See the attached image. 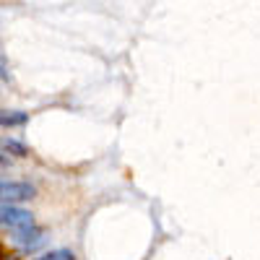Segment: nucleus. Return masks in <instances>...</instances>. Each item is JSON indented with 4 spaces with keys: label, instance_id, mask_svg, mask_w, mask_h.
<instances>
[{
    "label": "nucleus",
    "instance_id": "f257e3e1",
    "mask_svg": "<svg viewBox=\"0 0 260 260\" xmlns=\"http://www.w3.org/2000/svg\"><path fill=\"white\" fill-rule=\"evenodd\" d=\"M8 245L16 250V255L34 257L39 252H45V247H47V229L39 224H31L24 229L8 232Z\"/></svg>",
    "mask_w": 260,
    "mask_h": 260
},
{
    "label": "nucleus",
    "instance_id": "f03ea898",
    "mask_svg": "<svg viewBox=\"0 0 260 260\" xmlns=\"http://www.w3.org/2000/svg\"><path fill=\"white\" fill-rule=\"evenodd\" d=\"M37 185L26 180H0V203L8 206H24L37 198Z\"/></svg>",
    "mask_w": 260,
    "mask_h": 260
},
{
    "label": "nucleus",
    "instance_id": "7ed1b4c3",
    "mask_svg": "<svg viewBox=\"0 0 260 260\" xmlns=\"http://www.w3.org/2000/svg\"><path fill=\"white\" fill-rule=\"evenodd\" d=\"M31 224H37V221H34V213L29 208L0 203V229L6 234L16 232V229H24V226H31Z\"/></svg>",
    "mask_w": 260,
    "mask_h": 260
},
{
    "label": "nucleus",
    "instance_id": "20e7f679",
    "mask_svg": "<svg viewBox=\"0 0 260 260\" xmlns=\"http://www.w3.org/2000/svg\"><path fill=\"white\" fill-rule=\"evenodd\" d=\"M0 154L3 156H13V159H26L29 156V146L18 138H0Z\"/></svg>",
    "mask_w": 260,
    "mask_h": 260
},
{
    "label": "nucleus",
    "instance_id": "39448f33",
    "mask_svg": "<svg viewBox=\"0 0 260 260\" xmlns=\"http://www.w3.org/2000/svg\"><path fill=\"white\" fill-rule=\"evenodd\" d=\"M29 122V112L24 110H3L0 107V127H24Z\"/></svg>",
    "mask_w": 260,
    "mask_h": 260
},
{
    "label": "nucleus",
    "instance_id": "423d86ee",
    "mask_svg": "<svg viewBox=\"0 0 260 260\" xmlns=\"http://www.w3.org/2000/svg\"><path fill=\"white\" fill-rule=\"evenodd\" d=\"M29 260H78L76 252L71 247H55V250H45V252H39Z\"/></svg>",
    "mask_w": 260,
    "mask_h": 260
},
{
    "label": "nucleus",
    "instance_id": "0eeeda50",
    "mask_svg": "<svg viewBox=\"0 0 260 260\" xmlns=\"http://www.w3.org/2000/svg\"><path fill=\"white\" fill-rule=\"evenodd\" d=\"M0 260H16V255L11 252V245H0Z\"/></svg>",
    "mask_w": 260,
    "mask_h": 260
}]
</instances>
